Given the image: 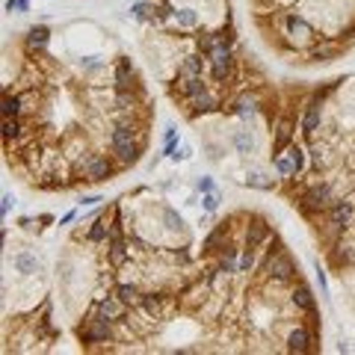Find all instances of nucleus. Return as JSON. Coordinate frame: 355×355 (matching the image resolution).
<instances>
[{
  "label": "nucleus",
  "mask_w": 355,
  "mask_h": 355,
  "mask_svg": "<svg viewBox=\"0 0 355 355\" xmlns=\"http://www.w3.org/2000/svg\"><path fill=\"white\" fill-rule=\"evenodd\" d=\"M113 338V322L107 317H89V320L80 326V340L83 343H104V340Z\"/></svg>",
  "instance_id": "1"
},
{
  "label": "nucleus",
  "mask_w": 355,
  "mask_h": 355,
  "mask_svg": "<svg viewBox=\"0 0 355 355\" xmlns=\"http://www.w3.org/2000/svg\"><path fill=\"white\" fill-rule=\"evenodd\" d=\"M83 175L89 181H110V178H113V163H110L104 154H86Z\"/></svg>",
  "instance_id": "2"
},
{
  "label": "nucleus",
  "mask_w": 355,
  "mask_h": 355,
  "mask_svg": "<svg viewBox=\"0 0 355 355\" xmlns=\"http://www.w3.org/2000/svg\"><path fill=\"white\" fill-rule=\"evenodd\" d=\"M231 68H234V56H231V45L225 42V45L216 48L213 56H210V77H213V80H228Z\"/></svg>",
  "instance_id": "3"
},
{
  "label": "nucleus",
  "mask_w": 355,
  "mask_h": 355,
  "mask_svg": "<svg viewBox=\"0 0 355 355\" xmlns=\"http://www.w3.org/2000/svg\"><path fill=\"white\" fill-rule=\"evenodd\" d=\"M267 275H270L272 281H290V278L296 275V264H293V257L284 254V252H278L270 264H267Z\"/></svg>",
  "instance_id": "4"
},
{
  "label": "nucleus",
  "mask_w": 355,
  "mask_h": 355,
  "mask_svg": "<svg viewBox=\"0 0 355 355\" xmlns=\"http://www.w3.org/2000/svg\"><path fill=\"white\" fill-rule=\"evenodd\" d=\"M332 186H326V184H317V186H308L305 189V196H302V202L308 210H329L332 207Z\"/></svg>",
  "instance_id": "5"
},
{
  "label": "nucleus",
  "mask_w": 355,
  "mask_h": 355,
  "mask_svg": "<svg viewBox=\"0 0 355 355\" xmlns=\"http://www.w3.org/2000/svg\"><path fill=\"white\" fill-rule=\"evenodd\" d=\"M113 86H116V92H124V89H136V71L131 66V59L127 56H121L116 62V71H113Z\"/></svg>",
  "instance_id": "6"
},
{
  "label": "nucleus",
  "mask_w": 355,
  "mask_h": 355,
  "mask_svg": "<svg viewBox=\"0 0 355 355\" xmlns=\"http://www.w3.org/2000/svg\"><path fill=\"white\" fill-rule=\"evenodd\" d=\"M127 308H131V305L121 302L116 293H113V296L101 299V305H98V314H101V317H107L110 322H121V320H127Z\"/></svg>",
  "instance_id": "7"
},
{
  "label": "nucleus",
  "mask_w": 355,
  "mask_h": 355,
  "mask_svg": "<svg viewBox=\"0 0 355 355\" xmlns=\"http://www.w3.org/2000/svg\"><path fill=\"white\" fill-rule=\"evenodd\" d=\"M267 240H272L270 225H267V219L254 216V219L249 222V228H246V246H249V249H261Z\"/></svg>",
  "instance_id": "8"
},
{
  "label": "nucleus",
  "mask_w": 355,
  "mask_h": 355,
  "mask_svg": "<svg viewBox=\"0 0 355 355\" xmlns=\"http://www.w3.org/2000/svg\"><path fill=\"white\" fill-rule=\"evenodd\" d=\"M204 89V80L202 77H192V74H181L178 80H175V92H178V98H186V101H192L196 95H202Z\"/></svg>",
  "instance_id": "9"
},
{
  "label": "nucleus",
  "mask_w": 355,
  "mask_h": 355,
  "mask_svg": "<svg viewBox=\"0 0 355 355\" xmlns=\"http://www.w3.org/2000/svg\"><path fill=\"white\" fill-rule=\"evenodd\" d=\"M113 151H116L118 166H134L136 160L142 157V148H139V139H127V142H116V145H113Z\"/></svg>",
  "instance_id": "10"
},
{
  "label": "nucleus",
  "mask_w": 355,
  "mask_h": 355,
  "mask_svg": "<svg viewBox=\"0 0 355 355\" xmlns=\"http://www.w3.org/2000/svg\"><path fill=\"white\" fill-rule=\"evenodd\" d=\"M131 243H124V234H110V249H107V261L113 264V267H124V261H127V249Z\"/></svg>",
  "instance_id": "11"
},
{
  "label": "nucleus",
  "mask_w": 355,
  "mask_h": 355,
  "mask_svg": "<svg viewBox=\"0 0 355 355\" xmlns=\"http://www.w3.org/2000/svg\"><path fill=\"white\" fill-rule=\"evenodd\" d=\"M139 136V121L134 118H118L116 127L110 131V142L116 145V142H127V139H136Z\"/></svg>",
  "instance_id": "12"
},
{
  "label": "nucleus",
  "mask_w": 355,
  "mask_h": 355,
  "mask_svg": "<svg viewBox=\"0 0 355 355\" xmlns=\"http://www.w3.org/2000/svg\"><path fill=\"white\" fill-rule=\"evenodd\" d=\"M311 343H314V335H311L305 326L293 329V332L287 335V349L290 352H311V349H314Z\"/></svg>",
  "instance_id": "13"
},
{
  "label": "nucleus",
  "mask_w": 355,
  "mask_h": 355,
  "mask_svg": "<svg viewBox=\"0 0 355 355\" xmlns=\"http://www.w3.org/2000/svg\"><path fill=\"white\" fill-rule=\"evenodd\" d=\"M355 216V204L352 202H338L329 207V219L332 225H346V222H352Z\"/></svg>",
  "instance_id": "14"
},
{
  "label": "nucleus",
  "mask_w": 355,
  "mask_h": 355,
  "mask_svg": "<svg viewBox=\"0 0 355 355\" xmlns=\"http://www.w3.org/2000/svg\"><path fill=\"white\" fill-rule=\"evenodd\" d=\"M287 33L296 39V42H308L311 36H314V30H311V24L305 21V18L299 15H287Z\"/></svg>",
  "instance_id": "15"
},
{
  "label": "nucleus",
  "mask_w": 355,
  "mask_h": 355,
  "mask_svg": "<svg viewBox=\"0 0 355 355\" xmlns=\"http://www.w3.org/2000/svg\"><path fill=\"white\" fill-rule=\"evenodd\" d=\"M189 104H192V113H196V116H207V113H213V110L219 107V98H216V95H210V92L204 89L202 95H196Z\"/></svg>",
  "instance_id": "16"
},
{
  "label": "nucleus",
  "mask_w": 355,
  "mask_h": 355,
  "mask_svg": "<svg viewBox=\"0 0 355 355\" xmlns=\"http://www.w3.org/2000/svg\"><path fill=\"white\" fill-rule=\"evenodd\" d=\"M24 113H27L24 95H12V92H6V98H3V116H6V118H21Z\"/></svg>",
  "instance_id": "17"
},
{
  "label": "nucleus",
  "mask_w": 355,
  "mask_h": 355,
  "mask_svg": "<svg viewBox=\"0 0 355 355\" xmlns=\"http://www.w3.org/2000/svg\"><path fill=\"white\" fill-rule=\"evenodd\" d=\"M24 42H27L30 51H45V48L51 45V30H48V27H33Z\"/></svg>",
  "instance_id": "18"
},
{
  "label": "nucleus",
  "mask_w": 355,
  "mask_h": 355,
  "mask_svg": "<svg viewBox=\"0 0 355 355\" xmlns=\"http://www.w3.org/2000/svg\"><path fill=\"white\" fill-rule=\"evenodd\" d=\"M15 270L21 275H36V272L42 270V264H39V257L33 252H18L15 254Z\"/></svg>",
  "instance_id": "19"
},
{
  "label": "nucleus",
  "mask_w": 355,
  "mask_h": 355,
  "mask_svg": "<svg viewBox=\"0 0 355 355\" xmlns=\"http://www.w3.org/2000/svg\"><path fill=\"white\" fill-rule=\"evenodd\" d=\"M290 134H293V121H290V118H281V121H278V127H275V154L287 151Z\"/></svg>",
  "instance_id": "20"
},
{
  "label": "nucleus",
  "mask_w": 355,
  "mask_h": 355,
  "mask_svg": "<svg viewBox=\"0 0 355 355\" xmlns=\"http://www.w3.org/2000/svg\"><path fill=\"white\" fill-rule=\"evenodd\" d=\"M110 234H113V228H110L107 219H95L89 228H86V240H89V243H104Z\"/></svg>",
  "instance_id": "21"
},
{
  "label": "nucleus",
  "mask_w": 355,
  "mask_h": 355,
  "mask_svg": "<svg viewBox=\"0 0 355 355\" xmlns=\"http://www.w3.org/2000/svg\"><path fill=\"white\" fill-rule=\"evenodd\" d=\"M204 71V53H189V56H184L181 59V74H192V77H202Z\"/></svg>",
  "instance_id": "22"
},
{
  "label": "nucleus",
  "mask_w": 355,
  "mask_h": 355,
  "mask_svg": "<svg viewBox=\"0 0 355 355\" xmlns=\"http://www.w3.org/2000/svg\"><path fill=\"white\" fill-rule=\"evenodd\" d=\"M299 127H302V134H314V131L320 127V104H317V101L305 110V116H302V121H299Z\"/></svg>",
  "instance_id": "23"
},
{
  "label": "nucleus",
  "mask_w": 355,
  "mask_h": 355,
  "mask_svg": "<svg viewBox=\"0 0 355 355\" xmlns=\"http://www.w3.org/2000/svg\"><path fill=\"white\" fill-rule=\"evenodd\" d=\"M139 308H142L145 314H151V317H160V311L166 308V299H163L160 293H145L142 302H139Z\"/></svg>",
  "instance_id": "24"
},
{
  "label": "nucleus",
  "mask_w": 355,
  "mask_h": 355,
  "mask_svg": "<svg viewBox=\"0 0 355 355\" xmlns=\"http://www.w3.org/2000/svg\"><path fill=\"white\" fill-rule=\"evenodd\" d=\"M116 296L121 299V302L136 305V308H139V302H142V293H139L134 284H118V287H116Z\"/></svg>",
  "instance_id": "25"
},
{
  "label": "nucleus",
  "mask_w": 355,
  "mask_h": 355,
  "mask_svg": "<svg viewBox=\"0 0 355 355\" xmlns=\"http://www.w3.org/2000/svg\"><path fill=\"white\" fill-rule=\"evenodd\" d=\"M234 113L237 116H243V118H249L257 113V101H254L252 95H243V98H237L234 101Z\"/></svg>",
  "instance_id": "26"
},
{
  "label": "nucleus",
  "mask_w": 355,
  "mask_h": 355,
  "mask_svg": "<svg viewBox=\"0 0 355 355\" xmlns=\"http://www.w3.org/2000/svg\"><path fill=\"white\" fill-rule=\"evenodd\" d=\"M293 305L296 308H302V311H314V296H311V290L299 284V287L293 290Z\"/></svg>",
  "instance_id": "27"
},
{
  "label": "nucleus",
  "mask_w": 355,
  "mask_h": 355,
  "mask_svg": "<svg viewBox=\"0 0 355 355\" xmlns=\"http://www.w3.org/2000/svg\"><path fill=\"white\" fill-rule=\"evenodd\" d=\"M116 110L121 113H127V110H134L136 107V89H124V92H116Z\"/></svg>",
  "instance_id": "28"
},
{
  "label": "nucleus",
  "mask_w": 355,
  "mask_h": 355,
  "mask_svg": "<svg viewBox=\"0 0 355 355\" xmlns=\"http://www.w3.org/2000/svg\"><path fill=\"white\" fill-rule=\"evenodd\" d=\"M275 172L284 178V175H296V163H293V157H290L287 151L275 154Z\"/></svg>",
  "instance_id": "29"
},
{
  "label": "nucleus",
  "mask_w": 355,
  "mask_h": 355,
  "mask_svg": "<svg viewBox=\"0 0 355 355\" xmlns=\"http://www.w3.org/2000/svg\"><path fill=\"white\" fill-rule=\"evenodd\" d=\"M21 134H24V121H21V118H6V121H3V136H6V142L18 139Z\"/></svg>",
  "instance_id": "30"
},
{
  "label": "nucleus",
  "mask_w": 355,
  "mask_h": 355,
  "mask_svg": "<svg viewBox=\"0 0 355 355\" xmlns=\"http://www.w3.org/2000/svg\"><path fill=\"white\" fill-rule=\"evenodd\" d=\"M234 148L240 154H252L254 142H252V136H249V131H237L234 134Z\"/></svg>",
  "instance_id": "31"
},
{
  "label": "nucleus",
  "mask_w": 355,
  "mask_h": 355,
  "mask_svg": "<svg viewBox=\"0 0 355 355\" xmlns=\"http://www.w3.org/2000/svg\"><path fill=\"white\" fill-rule=\"evenodd\" d=\"M175 18H178V24H181V27H196V24H199L196 9H175Z\"/></svg>",
  "instance_id": "32"
},
{
  "label": "nucleus",
  "mask_w": 355,
  "mask_h": 355,
  "mask_svg": "<svg viewBox=\"0 0 355 355\" xmlns=\"http://www.w3.org/2000/svg\"><path fill=\"white\" fill-rule=\"evenodd\" d=\"M254 252H257V249H249V246L240 252V272H252L254 270V264H257V261H254Z\"/></svg>",
  "instance_id": "33"
},
{
  "label": "nucleus",
  "mask_w": 355,
  "mask_h": 355,
  "mask_svg": "<svg viewBox=\"0 0 355 355\" xmlns=\"http://www.w3.org/2000/svg\"><path fill=\"white\" fill-rule=\"evenodd\" d=\"M134 18L136 21H145V18H151V12H154V3H148V0H142V3H136L134 9Z\"/></svg>",
  "instance_id": "34"
},
{
  "label": "nucleus",
  "mask_w": 355,
  "mask_h": 355,
  "mask_svg": "<svg viewBox=\"0 0 355 355\" xmlns=\"http://www.w3.org/2000/svg\"><path fill=\"white\" fill-rule=\"evenodd\" d=\"M202 207L207 210V213H213L216 207H219V196H216V189H210V192H204V199H202Z\"/></svg>",
  "instance_id": "35"
},
{
  "label": "nucleus",
  "mask_w": 355,
  "mask_h": 355,
  "mask_svg": "<svg viewBox=\"0 0 355 355\" xmlns=\"http://www.w3.org/2000/svg\"><path fill=\"white\" fill-rule=\"evenodd\" d=\"M178 151V131L175 127H169L166 131V145H163V154H175Z\"/></svg>",
  "instance_id": "36"
},
{
  "label": "nucleus",
  "mask_w": 355,
  "mask_h": 355,
  "mask_svg": "<svg viewBox=\"0 0 355 355\" xmlns=\"http://www.w3.org/2000/svg\"><path fill=\"white\" fill-rule=\"evenodd\" d=\"M163 219L169 222L172 231H181V225H184V222H181V216H178V213H175L172 207H163Z\"/></svg>",
  "instance_id": "37"
},
{
  "label": "nucleus",
  "mask_w": 355,
  "mask_h": 355,
  "mask_svg": "<svg viewBox=\"0 0 355 355\" xmlns=\"http://www.w3.org/2000/svg\"><path fill=\"white\" fill-rule=\"evenodd\" d=\"M287 154L293 157V163H296V175L305 169V151L302 148H287Z\"/></svg>",
  "instance_id": "38"
},
{
  "label": "nucleus",
  "mask_w": 355,
  "mask_h": 355,
  "mask_svg": "<svg viewBox=\"0 0 355 355\" xmlns=\"http://www.w3.org/2000/svg\"><path fill=\"white\" fill-rule=\"evenodd\" d=\"M246 184H249V186H270L267 181H264V175H257V172H252V175L246 178Z\"/></svg>",
  "instance_id": "39"
},
{
  "label": "nucleus",
  "mask_w": 355,
  "mask_h": 355,
  "mask_svg": "<svg viewBox=\"0 0 355 355\" xmlns=\"http://www.w3.org/2000/svg\"><path fill=\"white\" fill-rule=\"evenodd\" d=\"M12 202H15L12 196H3V204H0V216H6V213L12 210Z\"/></svg>",
  "instance_id": "40"
},
{
  "label": "nucleus",
  "mask_w": 355,
  "mask_h": 355,
  "mask_svg": "<svg viewBox=\"0 0 355 355\" xmlns=\"http://www.w3.org/2000/svg\"><path fill=\"white\" fill-rule=\"evenodd\" d=\"M314 166H317V169H326V151H314Z\"/></svg>",
  "instance_id": "41"
},
{
  "label": "nucleus",
  "mask_w": 355,
  "mask_h": 355,
  "mask_svg": "<svg viewBox=\"0 0 355 355\" xmlns=\"http://www.w3.org/2000/svg\"><path fill=\"white\" fill-rule=\"evenodd\" d=\"M127 243H131V249H134V252H142V249H145V240H139V237H131Z\"/></svg>",
  "instance_id": "42"
},
{
  "label": "nucleus",
  "mask_w": 355,
  "mask_h": 355,
  "mask_svg": "<svg viewBox=\"0 0 355 355\" xmlns=\"http://www.w3.org/2000/svg\"><path fill=\"white\" fill-rule=\"evenodd\" d=\"M199 189H202V192H210V189H213V178H202V181H199Z\"/></svg>",
  "instance_id": "43"
},
{
  "label": "nucleus",
  "mask_w": 355,
  "mask_h": 355,
  "mask_svg": "<svg viewBox=\"0 0 355 355\" xmlns=\"http://www.w3.org/2000/svg\"><path fill=\"white\" fill-rule=\"evenodd\" d=\"M18 9L21 12H30V0H18Z\"/></svg>",
  "instance_id": "44"
},
{
  "label": "nucleus",
  "mask_w": 355,
  "mask_h": 355,
  "mask_svg": "<svg viewBox=\"0 0 355 355\" xmlns=\"http://www.w3.org/2000/svg\"><path fill=\"white\" fill-rule=\"evenodd\" d=\"M186 154H189V151H186V148H178V151H175V154H172V157H175V160H184V157H186Z\"/></svg>",
  "instance_id": "45"
},
{
  "label": "nucleus",
  "mask_w": 355,
  "mask_h": 355,
  "mask_svg": "<svg viewBox=\"0 0 355 355\" xmlns=\"http://www.w3.org/2000/svg\"><path fill=\"white\" fill-rule=\"evenodd\" d=\"M74 216H77V213H66V216H62V225H71V222H74Z\"/></svg>",
  "instance_id": "46"
},
{
  "label": "nucleus",
  "mask_w": 355,
  "mask_h": 355,
  "mask_svg": "<svg viewBox=\"0 0 355 355\" xmlns=\"http://www.w3.org/2000/svg\"><path fill=\"white\" fill-rule=\"evenodd\" d=\"M12 9H18V0H6V12H12Z\"/></svg>",
  "instance_id": "47"
}]
</instances>
